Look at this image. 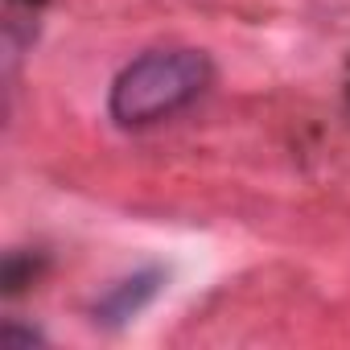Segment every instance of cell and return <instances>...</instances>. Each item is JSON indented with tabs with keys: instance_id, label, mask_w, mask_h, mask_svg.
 Here are the masks:
<instances>
[{
	"instance_id": "6da1fadb",
	"label": "cell",
	"mask_w": 350,
	"mask_h": 350,
	"mask_svg": "<svg viewBox=\"0 0 350 350\" xmlns=\"http://www.w3.org/2000/svg\"><path fill=\"white\" fill-rule=\"evenodd\" d=\"M206 83L211 62L198 50H152L111 83L107 111L124 128H144L194 103Z\"/></svg>"
},
{
	"instance_id": "7a4b0ae2",
	"label": "cell",
	"mask_w": 350,
	"mask_h": 350,
	"mask_svg": "<svg viewBox=\"0 0 350 350\" xmlns=\"http://www.w3.org/2000/svg\"><path fill=\"white\" fill-rule=\"evenodd\" d=\"M157 272H140V276H132V280H124V284H116L103 301H99V313H103V321H124V317H132V313H140L144 305H148V297L157 293Z\"/></svg>"
}]
</instances>
